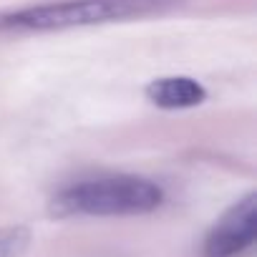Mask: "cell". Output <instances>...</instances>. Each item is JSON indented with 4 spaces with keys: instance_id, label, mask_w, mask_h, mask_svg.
Returning a JSON list of instances; mask_svg holds the SVG:
<instances>
[{
    "instance_id": "cell-5",
    "label": "cell",
    "mask_w": 257,
    "mask_h": 257,
    "mask_svg": "<svg viewBox=\"0 0 257 257\" xmlns=\"http://www.w3.org/2000/svg\"><path fill=\"white\" fill-rule=\"evenodd\" d=\"M31 244L28 227H8L0 229V257H21Z\"/></svg>"
},
{
    "instance_id": "cell-3",
    "label": "cell",
    "mask_w": 257,
    "mask_h": 257,
    "mask_svg": "<svg viewBox=\"0 0 257 257\" xmlns=\"http://www.w3.org/2000/svg\"><path fill=\"white\" fill-rule=\"evenodd\" d=\"M257 234V194L249 192L244 199L232 204L204 239V257H234L247 249Z\"/></svg>"
},
{
    "instance_id": "cell-2",
    "label": "cell",
    "mask_w": 257,
    "mask_h": 257,
    "mask_svg": "<svg viewBox=\"0 0 257 257\" xmlns=\"http://www.w3.org/2000/svg\"><path fill=\"white\" fill-rule=\"evenodd\" d=\"M179 0H56L28 6L0 18V28L18 31H68L137 21L174 8Z\"/></svg>"
},
{
    "instance_id": "cell-1",
    "label": "cell",
    "mask_w": 257,
    "mask_h": 257,
    "mask_svg": "<svg viewBox=\"0 0 257 257\" xmlns=\"http://www.w3.org/2000/svg\"><path fill=\"white\" fill-rule=\"evenodd\" d=\"M164 202L157 182L137 174L86 179L61 189L51 199L53 217H128L154 212Z\"/></svg>"
},
{
    "instance_id": "cell-4",
    "label": "cell",
    "mask_w": 257,
    "mask_h": 257,
    "mask_svg": "<svg viewBox=\"0 0 257 257\" xmlns=\"http://www.w3.org/2000/svg\"><path fill=\"white\" fill-rule=\"evenodd\" d=\"M147 98L167 111H177V108H194L202 106L207 101V88L189 76H162L147 83L144 88Z\"/></svg>"
}]
</instances>
